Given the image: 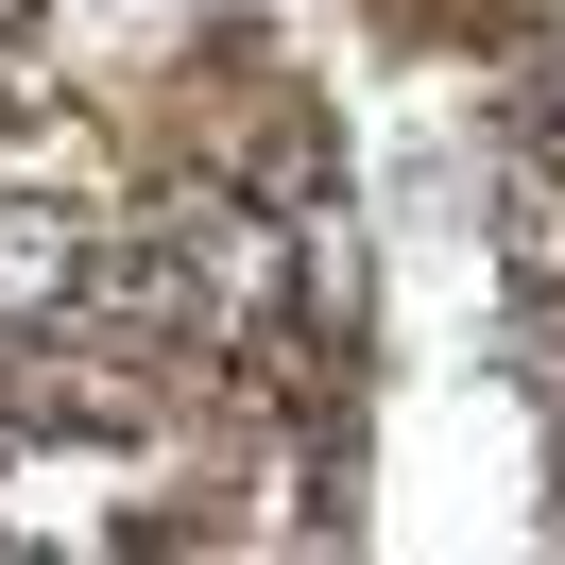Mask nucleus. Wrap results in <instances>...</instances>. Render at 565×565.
Returning a JSON list of instances; mask_svg holds the SVG:
<instances>
[{
	"instance_id": "f257e3e1",
	"label": "nucleus",
	"mask_w": 565,
	"mask_h": 565,
	"mask_svg": "<svg viewBox=\"0 0 565 565\" xmlns=\"http://www.w3.org/2000/svg\"><path fill=\"white\" fill-rule=\"evenodd\" d=\"M86 275H104V241L70 223V172H52V189H0V326H52Z\"/></svg>"
}]
</instances>
